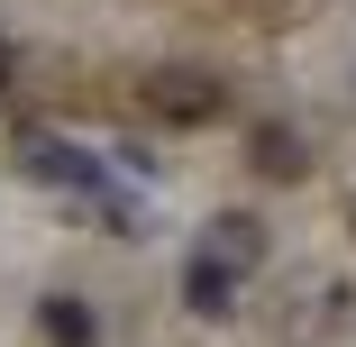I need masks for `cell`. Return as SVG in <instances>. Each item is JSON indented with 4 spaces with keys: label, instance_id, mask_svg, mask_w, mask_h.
<instances>
[{
    "label": "cell",
    "instance_id": "cell-1",
    "mask_svg": "<svg viewBox=\"0 0 356 347\" xmlns=\"http://www.w3.org/2000/svg\"><path fill=\"white\" fill-rule=\"evenodd\" d=\"M137 101H147L165 128H210V119H229V83L201 74V64H165V74H147Z\"/></svg>",
    "mask_w": 356,
    "mask_h": 347
},
{
    "label": "cell",
    "instance_id": "cell-2",
    "mask_svg": "<svg viewBox=\"0 0 356 347\" xmlns=\"http://www.w3.org/2000/svg\"><path fill=\"white\" fill-rule=\"evenodd\" d=\"M19 174L64 183V192H101V165L74 147V137H55V128H28V137H19Z\"/></svg>",
    "mask_w": 356,
    "mask_h": 347
},
{
    "label": "cell",
    "instance_id": "cell-3",
    "mask_svg": "<svg viewBox=\"0 0 356 347\" xmlns=\"http://www.w3.org/2000/svg\"><path fill=\"white\" fill-rule=\"evenodd\" d=\"M201 256H210V265H229V274H247V265L265 256V229H256L247 211H220V220H210V238H201Z\"/></svg>",
    "mask_w": 356,
    "mask_h": 347
},
{
    "label": "cell",
    "instance_id": "cell-4",
    "mask_svg": "<svg viewBox=\"0 0 356 347\" xmlns=\"http://www.w3.org/2000/svg\"><path fill=\"white\" fill-rule=\"evenodd\" d=\"M183 302H192L201 320H229V311H238V274L210 265V256H192V265H183Z\"/></svg>",
    "mask_w": 356,
    "mask_h": 347
},
{
    "label": "cell",
    "instance_id": "cell-5",
    "mask_svg": "<svg viewBox=\"0 0 356 347\" xmlns=\"http://www.w3.org/2000/svg\"><path fill=\"white\" fill-rule=\"evenodd\" d=\"M247 156H256V165H265L274 183H302V174H311V156H302V137H293V128H274V119H265V128L247 137Z\"/></svg>",
    "mask_w": 356,
    "mask_h": 347
},
{
    "label": "cell",
    "instance_id": "cell-6",
    "mask_svg": "<svg viewBox=\"0 0 356 347\" xmlns=\"http://www.w3.org/2000/svg\"><path fill=\"white\" fill-rule=\"evenodd\" d=\"M37 320H46V338H55V347H101V329H92V311H83L74 293H55V302H37Z\"/></svg>",
    "mask_w": 356,
    "mask_h": 347
},
{
    "label": "cell",
    "instance_id": "cell-7",
    "mask_svg": "<svg viewBox=\"0 0 356 347\" xmlns=\"http://www.w3.org/2000/svg\"><path fill=\"white\" fill-rule=\"evenodd\" d=\"M0 92H10V46H0Z\"/></svg>",
    "mask_w": 356,
    "mask_h": 347
}]
</instances>
